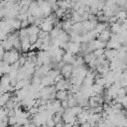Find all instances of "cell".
<instances>
[{"instance_id": "603a6c76", "label": "cell", "mask_w": 127, "mask_h": 127, "mask_svg": "<svg viewBox=\"0 0 127 127\" xmlns=\"http://www.w3.org/2000/svg\"><path fill=\"white\" fill-rule=\"evenodd\" d=\"M0 42H1V41H0Z\"/></svg>"}, {"instance_id": "9a60e30c", "label": "cell", "mask_w": 127, "mask_h": 127, "mask_svg": "<svg viewBox=\"0 0 127 127\" xmlns=\"http://www.w3.org/2000/svg\"><path fill=\"white\" fill-rule=\"evenodd\" d=\"M94 82V79L93 78H90V77H87L85 76L83 78V81H82V86H91Z\"/></svg>"}, {"instance_id": "30bf717a", "label": "cell", "mask_w": 127, "mask_h": 127, "mask_svg": "<svg viewBox=\"0 0 127 127\" xmlns=\"http://www.w3.org/2000/svg\"><path fill=\"white\" fill-rule=\"evenodd\" d=\"M108 24H109V23H108ZM120 27H121V24H120L118 21L109 24V28H110L111 33H116V34H118V33L120 32Z\"/></svg>"}, {"instance_id": "8992f818", "label": "cell", "mask_w": 127, "mask_h": 127, "mask_svg": "<svg viewBox=\"0 0 127 127\" xmlns=\"http://www.w3.org/2000/svg\"><path fill=\"white\" fill-rule=\"evenodd\" d=\"M74 59H75V56L73 54H71L70 52H67L65 51L64 54L63 55V61L65 63V64H71L74 62Z\"/></svg>"}, {"instance_id": "4fadbf2b", "label": "cell", "mask_w": 127, "mask_h": 127, "mask_svg": "<svg viewBox=\"0 0 127 127\" xmlns=\"http://www.w3.org/2000/svg\"><path fill=\"white\" fill-rule=\"evenodd\" d=\"M94 59H96V58H95V56L93 55V52L85 53V54L83 55V60H84V63H85V64L89 63L90 61H92V60H94Z\"/></svg>"}, {"instance_id": "7a4b0ae2", "label": "cell", "mask_w": 127, "mask_h": 127, "mask_svg": "<svg viewBox=\"0 0 127 127\" xmlns=\"http://www.w3.org/2000/svg\"><path fill=\"white\" fill-rule=\"evenodd\" d=\"M73 68V65L71 64H64V65L61 68V73L64 75V78L69 79L71 76V70Z\"/></svg>"}, {"instance_id": "ffe728a7", "label": "cell", "mask_w": 127, "mask_h": 127, "mask_svg": "<svg viewBox=\"0 0 127 127\" xmlns=\"http://www.w3.org/2000/svg\"><path fill=\"white\" fill-rule=\"evenodd\" d=\"M46 125L47 126H56V122L54 121L53 118H51V119H49V120L46 121Z\"/></svg>"}, {"instance_id": "277c9868", "label": "cell", "mask_w": 127, "mask_h": 127, "mask_svg": "<svg viewBox=\"0 0 127 127\" xmlns=\"http://www.w3.org/2000/svg\"><path fill=\"white\" fill-rule=\"evenodd\" d=\"M39 28H40L41 30L45 31V32H49V33H50V31L54 28V23L51 22V21H48V20L44 19V21L41 23V25L39 26Z\"/></svg>"}, {"instance_id": "8fae6325", "label": "cell", "mask_w": 127, "mask_h": 127, "mask_svg": "<svg viewBox=\"0 0 127 127\" xmlns=\"http://www.w3.org/2000/svg\"><path fill=\"white\" fill-rule=\"evenodd\" d=\"M27 31H28V35H38L39 31H40V28L37 26V25H34L32 24L31 26H28L27 27Z\"/></svg>"}, {"instance_id": "e0dca14e", "label": "cell", "mask_w": 127, "mask_h": 127, "mask_svg": "<svg viewBox=\"0 0 127 127\" xmlns=\"http://www.w3.org/2000/svg\"><path fill=\"white\" fill-rule=\"evenodd\" d=\"M104 51H105V49H95L93 51V55L95 56V58L100 57V56L104 55Z\"/></svg>"}, {"instance_id": "52a82bcc", "label": "cell", "mask_w": 127, "mask_h": 127, "mask_svg": "<svg viewBox=\"0 0 127 127\" xmlns=\"http://www.w3.org/2000/svg\"><path fill=\"white\" fill-rule=\"evenodd\" d=\"M10 97H11V92L10 91H6L3 94H1L0 95V106L4 107L6 105V103L8 102V100L10 99Z\"/></svg>"}, {"instance_id": "ba28073f", "label": "cell", "mask_w": 127, "mask_h": 127, "mask_svg": "<svg viewBox=\"0 0 127 127\" xmlns=\"http://www.w3.org/2000/svg\"><path fill=\"white\" fill-rule=\"evenodd\" d=\"M57 39L60 41V42H68L69 41V35L67 32L62 30L60 32V34L57 36Z\"/></svg>"}, {"instance_id": "d6986e66", "label": "cell", "mask_w": 127, "mask_h": 127, "mask_svg": "<svg viewBox=\"0 0 127 127\" xmlns=\"http://www.w3.org/2000/svg\"><path fill=\"white\" fill-rule=\"evenodd\" d=\"M7 36H8V34H7V33H5L3 30H1V29H0V41L5 40V39L7 38Z\"/></svg>"}, {"instance_id": "5bb4252c", "label": "cell", "mask_w": 127, "mask_h": 127, "mask_svg": "<svg viewBox=\"0 0 127 127\" xmlns=\"http://www.w3.org/2000/svg\"><path fill=\"white\" fill-rule=\"evenodd\" d=\"M62 30H63V29H60V28L54 26V28L50 31V36H51L52 38H57V36L60 34V32H61Z\"/></svg>"}, {"instance_id": "2e32d148", "label": "cell", "mask_w": 127, "mask_h": 127, "mask_svg": "<svg viewBox=\"0 0 127 127\" xmlns=\"http://www.w3.org/2000/svg\"><path fill=\"white\" fill-rule=\"evenodd\" d=\"M94 79H95V83L100 84V85H102V86L104 87V84H105V82H106V78H105L103 75H101V76H99V77H96V78H94Z\"/></svg>"}, {"instance_id": "7c38bea8", "label": "cell", "mask_w": 127, "mask_h": 127, "mask_svg": "<svg viewBox=\"0 0 127 127\" xmlns=\"http://www.w3.org/2000/svg\"><path fill=\"white\" fill-rule=\"evenodd\" d=\"M91 88L93 90V92H95V94H102L103 93V90H104V87L100 84H97V83H94L91 85Z\"/></svg>"}, {"instance_id": "ac0fdd59", "label": "cell", "mask_w": 127, "mask_h": 127, "mask_svg": "<svg viewBox=\"0 0 127 127\" xmlns=\"http://www.w3.org/2000/svg\"><path fill=\"white\" fill-rule=\"evenodd\" d=\"M38 39V35H30L29 36V41L31 44H34Z\"/></svg>"}, {"instance_id": "5b68a950", "label": "cell", "mask_w": 127, "mask_h": 127, "mask_svg": "<svg viewBox=\"0 0 127 127\" xmlns=\"http://www.w3.org/2000/svg\"><path fill=\"white\" fill-rule=\"evenodd\" d=\"M20 40H21V51L23 53H27L30 50V46H31V43L29 41V36Z\"/></svg>"}, {"instance_id": "9c48e42d", "label": "cell", "mask_w": 127, "mask_h": 127, "mask_svg": "<svg viewBox=\"0 0 127 127\" xmlns=\"http://www.w3.org/2000/svg\"><path fill=\"white\" fill-rule=\"evenodd\" d=\"M68 91L65 89H61V90H57L56 91V98L59 100H64L67 97Z\"/></svg>"}, {"instance_id": "6da1fadb", "label": "cell", "mask_w": 127, "mask_h": 127, "mask_svg": "<svg viewBox=\"0 0 127 127\" xmlns=\"http://www.w3.org/2000/svg\"><path fill=\"white\" fill-rule=\"evenodd\" d=\"M19 57H20V52L13 48L9 51H5L3 58H2V62L12 64L19 60Z\"/></svg>"}, {"instance_id": "44dd1931", "label": "cell", "mask_w": 127, "mask_h": 127, "mask_svg": "<svg viewBox=\"0 0 127 127\" xmlns=\"http://www.w3.org/2000/svg\"><path fill=\"white\" fill-rule=\"evenodd\" d=\"M29 25H30V24H29L28 20H23V21H21V28H27Z\"/></svg>"}, {"instance_id": "3957f363", "label": "cell", "mask_w": 127, "mask_h": 127, "mask_svg": "<svg viewBox=\"0 0 127 127\" xmlns=\"http://www.w3.org/2000/svg\"><path fill=\"white\" fill-rule=\"evenodd\" d=\"M110 35H111V31H110V28L108 27L105 30H103L101 33L98 34L97 39L99 41H102V42H107L110 39Z\"/></svg>"}, {"instance_id": "7402d4cb", "label": "cell", "mask_w": 127, "mask_h": 127, "mask_svg": "<svg viewBox=\"0 0 127 127\" xmlns=\"http://www.w3.org/2000/svg\"><path fill=\"white\" fill-rule=\"evenodd\" d=\"M63 78H64V75H63L62 73H59V74L55 77V79H54V80H55V83H56V82H58V81H60V80H62Z\"/></svg>"}]
</instances>
